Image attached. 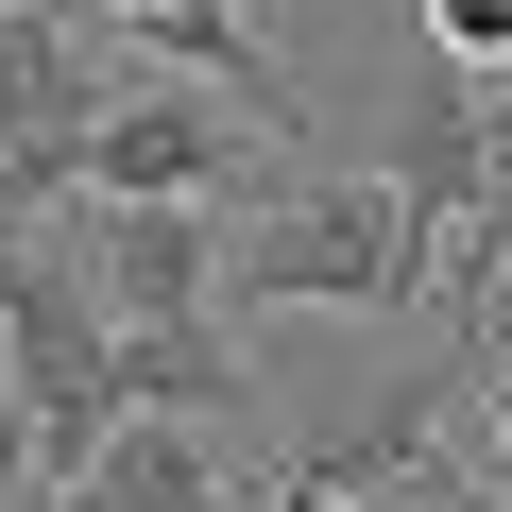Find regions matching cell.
I'll return each mask as SVG.
<instances>
[{"label": "cell", "mask_w": 512, "mask_h": 512, "mask_svg": "<svg viewBox=\"0 0 512 512\" xmlns=\"http://www.w3.org/2000/svg\"><path fill=\"white\" fill-rule=\"evenodd\" d=\"M86 18H154V0H86Z\"/></svg>", "instance_id": "cell-12"}, {"label": "cell", "mask_w": 512, "mask_h": 512, "mask_svg": "<svg viewBox=\"0 0 512 512\" xmlns=\"http://www.w3.org/2000/svg\"><path fill=\"white\" fill-rule=\"evenodd\" d=\"M478 171H495V86H461V103H410V137H393V188L461 239L478 222Z\"/></svg>", "instance_id": "cell-6"}, {"label": "cell", "mask_w": 512, "mask_h": 512, "mask_svg": "<svg viewBox=\"0 0 512 512\" xmlns=\"http://www.w3.org/2000/svg\"><path fill=\"white\" fill-rule=\"evenodd\" d=\"M0 18H18V0H0Z\"/></svg>", "instance_id": "cell-13"}, {"label": "cell", "mask_w": 512, "mask_h": 512, "mask_svg": "<svg viewBox=\"0 0 512 512\" xmlns=\"http://www.w3.org/2000/svg\"><path fill=\"white\" fill-rule=\"evenodd\" d=\"M461 291V239L393 188V171H308V188H256L239 205V291L222 308H444Z\"/></svg>", "instance_id": "cell-1"}, {"label": "cell", "mask_w": 512, "mask_h": 512, "mask_svg": "<svg viewBox=\"0 0 512 512\" xmlns=\"http://www.w3.org/2000/svg\"><path fill=\"white\" fill-rule=\"evenodd\" d=\"M393 512H512V478H495V461H410Z\"/></svg>", "instance_id": "cell-7"}, {"label": "cell", "mask_w": 512, "mask_h": 512, "mask_svg": "<svg viewBox=\"0 0 512 512\" xmlns=\"http://www.w3.org/2000/svg\"><path fill=\"white\" fill-rule=\"evenodd\" d=\"M35 512H120V495H103V478H69V495H35Z\"/></svg>", "instance_id": "cell-10"}, {"label": "cell", "mask_w": 512, "mask_h": 512, "mask_svg": "<svg viewBox=\"0 0 512 512\" xmlns=\"http://www.w3.org/2000/svg\"><path fill=\"white\" fill-rule=\"evenodd\" d=\"M52 495V461H35V410H18V376H0V512H35Z\"/></svg>", "instance_id": "cell-8"}, {"label": "cell", "mask_w": 512, "mask_h": 512, "mask_svg": "<svg viewBox=\"0 0 512 512\" xmlns=\"http://www.w3.org/2000/svg\"><path fill=\"white\" fill-rule=\"evenodd\" d=\"M291 512H359V495H308V478H291Z\"/></svg>", "instance_id": "cell-11"}, {"label": "cell", "mask_w": 512, "mask_h": 512, "mask_svg": "<svg viewBox=\"0 0 512 512\" xmlns=\"http://www.w3.org/2000/svg\"><path fill=\"white\" fill-rule=\"evenodd\" d=\"M222 188H274V154H256L222 103L120 86V103L86 120V205H222Z\"/></svg>", "instance_id": "cell-3"}, {"label": "cell", "mask_w": 512, "mask_h": 512, "mask_svg": "<svg viewBox=\"0 0 512 512\" xmlns=\"http://www.w3.org/2000/svg\"><path fill=\"white\" fill-rule=\"evenodd\" d=\"M69 256L103 274V308H120V325H188V308H222V291H239L222 205H86V222H69Z\"/></svg>", "instance_id": "cell-4"}, {"label": "cell", "mask_w": 512, "mask_h": 512, "mask_svg": "<svg viewBox=\"0 0 512 512\" xmlns=\"http://www.w3.org/2000/svg\"><path fill=\"white\" fill-rule=\"evenodd\" d=\"M120 376H137V410H256V376H239V325L222 308H188V325H120Z\"/></svg>", "instance_id": "cell-5"}, {"label": "cell", "mask_w": 512, "mask_h": 512, "mask_svg": "<svg viewBox=\"0 0 512 512\" xmlns=\"http://www.w3.org/2000/svg\"><path fill=\"white\" fill-rule=\"evenodd\" d=\"M478 461L512 478V342H495V376H478Z\"/></svg>", "instance_id": "cell-9"}, {"label": "cell", "mask_w": 512, "mask_h": 512, "mask_svg": "<svg viewBox=\"0 0 512 512\" xmlns=\"http://www.w3.org/2000/svg\"><path fill=\"white\" fill-rule=\"evenodd\" d=\"M0 376H18V410H35V461H52V495L137 427V376H120V308H103V274L69 239H0Z\"/></svg>", "instance_id": "cell-2"}]
</instances>
